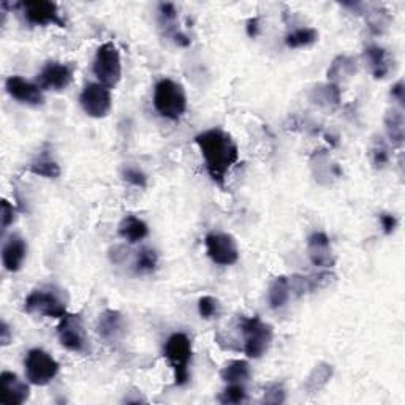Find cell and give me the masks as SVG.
Here are the masks:
<instances>
[{
	"label": "cell",
	"instance_id": "3",
	"mask_svg": "<svg viewBox=\"0 0 405 405\" xmlns=\"http://www.w3.org/2000/svg\"><path fill=\"white\" fill-rule=\"evenodd\" d=\"M154 108L161 118L179 120L187 111L186 89L176 81L161 78L154 87Z\"/></svg>",
	"mask_w": 405,
	"mask_h": 405
},
{
	"label": "cell",
	"instance_id": "13",
	"mask_svg": "<svg viewBox=\"0 0 405 405\" xmlns=\"http://www.w3.org/2000/svg\"><path fill=\"white\" fill-rule=\"evenodd\" d=\"M5 91L11 98L27 106H42L45 103V91L42 87L23 76L6 78Z\"/></svg>",
	"mask_w": 405,
	"mask_h": 405
},
{
	"label": "cell",
	"instance_id": "17",
	"mask_svg": "<svg viewBox=\"0 0 405 405\" xmlns=\"http://www.w3.org/2000/svg\"><path fill=\"white\" fill-rule=\"evenodd\" d=\"M27 256V242L21 234H10L2 249V265L8 273H18Z\"/></svg>",
	"mask_w": 405,
	"mask_h": 405
},
{
	"label": "cell",
	"instance_id": "36",
	"mask_svg": "<svg viewBox=\"0 0 405 405\" xmlns=\"http://www.w3.org/2000/svg\"><path fill=\"white\" fill-rule=\"evenodd\" d=\"M110 258L114 265H120L128 258V251L124 246H116L110 251Z\"/></svg>",
	"mask_w": 405,
	"mask_h": 405
},
{
	"label": "cell",
	"instance_id": "21",
	"mask_svg": "<svg viewBox=\"0 0 405 405\" xmlns=\"http://www.w3.org/2000/svg\"><path fill=\"white\" fill-rule=\"evenodd\" d=\"M292 298V288L287 275H279L273 280L268 290V302L271 309H282Z\"/></svg>",
	"mask_w": 405,
	"mask_h": 405
},
{
	"label": "cell",
	"instance_id": "26",
	"mask_svg": "<svg viewBox=\"0 0 405 405\" xmlns=\"http://www.w3.org/2000/svg\"><path fill=\"white\" fill-rule=\"evenodd\" d=\"M316 40H319V32L314 27H300V29L287 33L285 45L292 50L307 48V46L316 43Z\"/></svg>",
	"mask_w": 405,
	"mask_h": 405
},
{
	"label": "cell",
	"instance_id": "37",
	"mask_svg": "<svg viewBox=\"0 0 405 405\" xmlns=\"http://www.w3.org/2000/svg\"><path fill=\"white\" fill-rule=\"evenodd\" d=\"M391 97H393L397 103L401 105V108L404 106V100H405V87H404V81H397V83L391 87Z\"/></svg>",
	"mask_w": 405,
	"mask_h": 405
},
{
	"label": "cell",
	"instance_id": "38",
	"mask_svg": "<svg viewBox=\"0 0 405 405\" xmlns=\"http://www.w3.org/2000/svg\"><path fill=\"white\" fill-rule=\"evenodd\" d=\"M11 339H13V334L10 331V326L6 325L5 320H2V323H0V343H2V347L8 346Z\"/></svg>",
	"mask_w": 405,
	"mask_h": 405
},
{
	"label": "cell",
	"instance_id": "1",
	"mask_svg": "<svg viewBox=\"0 0 405 405\" xmlns=\"http://www.w3.org/2000/svg\"><path fill=\"white\" fill-rule=\"evenodd\" d=\"M195 144L201 152L209 178L220 188H225L228 173L239 160L238 144L232 135L219 127L209 128L195 137Z\"/></svg>",
	"mask_w": 405,
	"mask_h": 405
},
{
	"label": "cell",
	"instance_id": "30",
	"mask_svg": "<svg viewBox=\"0 0 405 405\" xmlns=\"http://www.w3.org/2000/svg\"><path fill=\"white\" fill-rule=\"evenodd\" d=\"M370 155H372V164L375 168L387 166L391 159V152H389L387 141H384L383 138L375 139L372 144V149H370Z\"/></svg>",
	"mask_w": 405,
	"mask_h": 405
},
{
	"label": "cell",
	"instance_id": "34",
	"mask_svg": "<svg viewBox=\"0 0 405 405\" xmlns=\"http://www.w3.org/2000/svg\"><path fill=\"white\" fill-rule=\"evenodd\" d=\"M159 16L161 24H173L178 18V8L174 4H160Z\"/></svg>",
	"mask_w": 405,
	"mask_h": 405
},
{
	"label": "cell",
	"instance_id": "18",
	"mask_svg": "<svg viewBox=\"0 0 405 405\" xmlns=\"http://www.w3.org/2000/svg\"><path fill=\"white\" fill-rule=\"evenodd\" d=\"M118 233L128 244H138V242L144 241L149 236V227H147L143 219L137 217V215H125L120 220Z\"/></svg>",
	"mask_w": 405,
	"mask_h": 405
},
{
	"label": "cell",
	"instance_id": "16",
	"mask_svg": "<svg viewBox=\"0 0 405 405\" xmlns=\"http://www.w3.org/2000/svg\"><path fill=\"white\" fill-rule=\"evenodd\" d=\"M0 383H2V397L0 401L8 405L24 404L30 396L29 383L23 382L16 374L4 370L0 375Z\"/></svg>",
	"mask_w": 405,
	"mask_h": 405
},
{
	"label": "cell",
	"instance_id": "25",
	"mask_svg": "<svg viewBox=\"0 0 405 405\" xmlns=\"http://www.w3.org/2000/svg\"><path fill=\"white\" fill-rule=\"evenodd\" d=\"M334 369L328 363H320L312 369V372L309 374L306 380V389L307 393H319L320 389L326 387V383L333 377Z\"/></svg>",
	"mask_w": 405,
	"mask_h": 405
},
{
	"label": "cell",
	"instance_id": "11",
	"mask_svg": "<svg viewBox=\"0 0 405 405\" xmlns=\"http://www.w3.org/2000/svg\"><path fill=\"white\" fill-rule=\"evenodd\" d=\"M13 8H19L24 19L32 25H50L56 24L59 27H65V21L60 18V11L57 4L50 0H29V2H18L11 5Z\"/></svg>",
	"mask_w": 405,
	"mask_h": 405
},
{
	"label": "cell",
	"instance_id": "39",
	"mask_svg": "<svg viewBox=\"0 0 405 405\" xmlns=\"http://www.w3.org/2000/svg\"><path fill=\"white\" fill-rule=\"evenodd\" d=\"M247 33H249V37H252V38L258 35V18H252L251 21L247 23Z\"/></svg>",
	"mask_w": 405,
	"mask_h": 405
},
{
	"label": "cell",
	"instance_id": "24",
	"mask_svg": "<svg viewBox=\"0 0 405 405\" xmlns=\"http://www.w3.org/2000/svg\"><path fill=\"white\" fill-rule=\"evenodd\" d=\"M29 171L35 174V176H42L46 179H57L60 176V166L56 160L51 159L48 152L40 154L29 165Z\"/></svg>",
	"mask_w": 405,
	"mask_h": 405
},
{
	"label": "cell",
	"instance_id": "9",
	"mask_svg": "<svg viewBox=\"0 0 405 405\" xmlns=\"http://www.w3.org/2000/svg\"><path fill=\"white\" fill-rule=\"evenodd\" d=\"M205 249L211 261L219 266H233L239 260L238 242L225 232H209L205 238Z\"/></svg>",
	"mask_w": 405,
	"mask_h": 405
},
{
	"label": "cell",
	"instance_id": "15",
	"mask_svg": "<svg viewBox=\"0 0 405 405\" xmlns=\"http://www.w3.org/2000/svg\"><path fill=\"white\" fill-rule=\"evenodd\" d=\"M307 252L312 265L319 269H331L336 265V256L326 233L314 232L307 239Z\"/></svg>",
	"mask_w": 405,
	"mask_h": 405
},
{
	"label": "cell",
	"instance_id": "27",
	"mask_svg": "<svg viewBox=\"0 0 405 405\" xmlns=\"http://www.w3.org/2000/svg\"><path fill=\"white\" fill-rule=\"evenodd\" d=\"M356 73V60L348 56H339L333 60L329 70H328V79L339 81V79H348Z\"/></svg>",
	"mask_w": 405,
	"mask_h": 405
},
{
	"label": "cell",
	"instance_id": "7",
	"mask_svg": "<svg viewBox=\"0 0 405 405\" xmlns=\"http://www.w3.org/2000/svg\"><path fill=\"white\" fill-rule=\"evenodd\" d=\"M25 379L35 387H46L56 379L60 366L56 358L45 352L43 348H32L27 352L24 360Z\"/></svg>",
	"mask_w": 405,
	"mask_h": 405
},
{
	"label": "cell",
	"instance_id": "5",
	"mask_svg": "<svg viewBox=\"0 0 405 405\" xmlns=\"http://www.w3.org/2000/svg\"><path fill=\"white\" fill-rule=\"evenodd\" d=\"M239 328L244 337V353L249 358L258 360L271 347L274 339V329L269 323L263 321L258 316H242Z\"/></svg>",
	"mask_w": 405,
	"mask_h": 405
},
{
	"label": "cell",
	"instance_id": "8",
	"mask_svg": "<svg viewBox=\"0 0 405 405\" xmlns=\"http://www.w3.org/2000/svg\"><path fill=\"white\" fill-rule=\"evenodd\" d=\"M57 337L60 346L73 353H84L89 347V336L81 314L67 312L57 325Z\"/></svg>",
	"mask_w": 405,
	"mask_h": 405
},
{
	"label": "cell",
	"instance_id": "28",
	"mask_svg": "<svg viewBox=\"0 0 405 405\" xmlns=\"http://www.w3.org/2000/svg\"><path fill=\"white\" fill-rule=\"evenodd\" d=\"M222 404H242L247 401V391L244 383H228V387L219 396Z\"/></svg>",
	"mask_w": 405,
	"mask_h": 405
},
{
	"label": "cell",
	"instance_id": "6",
	"mask_svg": "<svg viewBox=\"0 0 405 405\" xmlns=\"http://www.w3.org/2000/svg\"><path fill=\"white\" fill-rule=\"evenodd\" d=\"M92 72L97 78V83L106 87H116L122 79V59L119 48L113 42H106L96 52Z\"/></svg>",
	"mask_w": 405,
	"mask_h": 405
},
{
	"label": "cell",
	"instance_id": "20",
	"mask_svg": "<svg viewBox=\"0 0 405 405\" xmlns=\"http://www.w3.org/2000/svg\"><path fill=\"white\" fill-rule=\"evenodd\" d=\"M252 367L246 360L228 361L220 370V379L228 383H246L251 380Z\"/></svg>",
	"mask_w": 405,
	"mask_h": 405
},
{
	"label": "cell",
	"instance_id": "23",
	"mask_svg": "<svg viewBox=\"0 0 405 405\" xmlns=\"http://www.w3.org/2000/svg\"><path fill=\"white\" fill-rule=\"evenodd\" d=\"M159 268V253L152 247H141L135 255L133 271L139 275L152 274Z\"/></svg>",
	"mask_w": 405,
	"mask_h": 405
},
{
	"label": "cell",
	"instance_id": "14",
	"mask_svg": "<svg viewBox=\"0 0 405 405\" xmlns=\"http://www.w3.org/2000/svg\"><path fill=\"white\" fill-rule=\"evenodd\" d=\"M97 333L106 343H118L127 334L125 316L114 309H106L100 314Z\"/></svg>",
	"mask_w": 405,
	"mask_h": 405
},
{
	"label": "cell",
	"instance_id": "2",
	"mask_svg": "<svg viewBox=\"0 0 405 405\" xmlns=\"http://www.w3.org/2000/svg\"><path fill=\"white\" fill-rule=\"evenodd\" d=\"M164 356L173 370L176 387H184L190 380V363L193 356L192 339L186 333H173L164 346Z\"/></svg>",
	"mask_w": 405,
	"mask_h": 405
},
{
	"label": "cell",
	"instance_id": "12",
	"mask_svg": "<svg viewBox=\"0 0 405 405\" xmlns=\"http://www.w3.org/2000/svg\"><path fill=\"white\" fill-rule=\"evenodd\" d=\"M73 75H75V67L72 64L51 60V62H46L43 69L40 70L35 83L42 87L43 91L60 92L65 91L67 87L72 84Z\"/></svg>",
	"mask_w": 405,
	"mask_h": 405
},
{
	"label": "cell",
	"instance_id": "4",
	"mask_svg": "<svg viewBox=\"0 0 405 405\" xmlns=\"http://www.w3.org/2000/svg\"><path fill=\"white\" fill-rule=\"evenodd\" d=\"M67 298L64 290L56 287L35 288L24 300V310L30 315H43L48 319H62L67 314Z\"/></svg>",
	"mask_w": 405,
	"mask_h": 405
},
{
	"label": "cell",
	"instance_id": "10",
	"mask_svg": "<svg viewBox=\"0 0 405 405\" xmlns=\"http://www.w3.org/2000/svg\"><path fill=\"white\" fill-rule=\"evenodd\" d=\"M79 105L89 118L103 119L113 108L111 89L100 83H89L84 86L79 96Z\"/></svg>",
	"mask_w": 405,
	"mask_h": 405
},
{
	"label": "cell",
	"instance_id": "29",
	"mask_svg": "<svg viewBox=\"0 0 405 405\" xmlns=\"http://www.w3.org/2000/svg\"><path fill=\"white\" fill-rule=\"evenodd\" d=\"M220 312H222V306L217 298H214V296H202V298H200L198 314L201 319L211 320V319H215V316H219Z\"/></svg>",
	"mask_w": 405,
	"mask_h": 405
},
{
	"label": "cell",
	"instance_id": "35",
	"mask_svg": "<svg viewBox=\"0 0 405 405\" xmlns=\"http://www.w3.org/2000/svg\"><path fill=\"white\" fill-rule=\"evenodd\" d=\"M380 225L383 228V233L384 234H393L397 228V219L396 215L393 214H388V212H383L380 214Z\"/></svg>",
	"mask_w": 405,
	"mask_h": 405
},
{
	"label": "cell",
	"instance_id": "19",
	"mask_svg": "<svg viewBox=\"0 0 405 405\" xmlns=\"http://www.w3.org/2000/svg\"><path fill=\"white\" fill-rule=\"evenodd\" d=\"M364 60L369 65V70L374 78L383 79L389 73V60L388 52L379 45H369L364 50Z\"/></svg>",
	"mask_w": 405,
	"mask_h": 405
},
{
	"label": "cell",
	"instance_id": "33",
	"mask_svg": "<svg viewBox=\"0 0 405 405\" xmlns=\"http://www.w3.org/2000/svg\"><path fill=\"white\" fill-rule=\"evenodd\" d=\"M0 219H2L4 232L10 225H13V222L16 219V207L13 206L8 200H2V205H0Z\"/></svg>",
	"mask_w": 405,
	"mask_h": 405
},
{
	"label": "cell",
	"instance_id": "22",
	"mask_svg": "<svg viewBox=\"0 0 405 405\" xmlns=\"http://www.w3.org/2000/svg\"><path fill=\"white\" fill-rule=\"evenodd\" d=\"M384 125H387V133L389 138V143L399 147L404 143L405 138V124H404V114L402 110H397V108H393L387 113L384 116Z\"/></svg>",
	"mask_w": 405,
	"mask_h": 405
},
{
	"label": "cell",
	"instance_id": "31",
	"mask_svg": "<svg viewBox=\"0 0 405 405\" xmlns=\"http://www.w3.org/2000/svg\"><path fill=\"white\" fill-rule=\"evenodd\" d=\"M122 178L128 184L133 187L144 188L147 186V176L146 173L138 166H125L122 170Z\"/></svg>",
	"mask_w": 405,
	"mask_h": 405
},
{
	"label": "cell",
	"instance_id": "32",
	"mask_svg": "<svg viewBox=\"0 0 405 405\" xmlns=\"http://www.w3.org/2000/svg\"><path fill=\"white\" fill-rule=\"evenodd\" d=\"M263 402L266 404H283L285 402V389L280 383H269L263 394Z\"/></svg>",
	"mask_w": 405,
	"mask_h": 405
}]
</instances>
